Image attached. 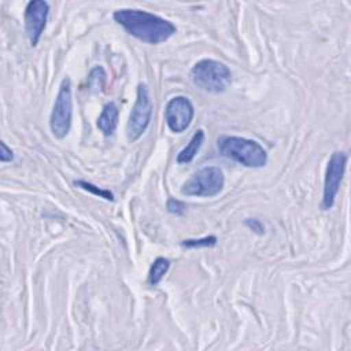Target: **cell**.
Masks as SVG:
<instances>
[{"label": "cell", "mask_w": 351, "mask_h": 351, "mask_svg": "<svg viewBox=\"0 0 351 351\" xmlns=\"http://www.w3.org/2000/svg\"><path fill=\"white\" fill-rule=\"evenodd\" d=\"M191 77L196 86L208 93L223 92L232 81V73L229 67L214 59L199 60L192 67Z\"/></svg>", "instance_id": "3957f363"}, {"label": "cell", "mask_w": 351, "mask_h": 351, "mask_svg": "<svg viewBox=\"0 0 351 351\" xmlns=\"http://www.w3.org/2000/svg\"><path fill=\"white\" fill-rule=\"evenodd\" d=\"M217 145L222 156L245 167H263L267 163L266 151L254 140L239 136H221Z\"/></svg>", "instance_id": "7a4b0ae2"}, {"label": "cell", "mask_w": 351, "mask_h": 351, "mask_svg": "<svg viewBox=\"0 0 351 351\" xmlns=\"http://www.w3.org/2000/svg\"><path fill=\"white\" fill-rule=\"evenodd\" d=\"M244 223H245L250 229H252L255 233H258V234H263V233H265L263 225H262L258 219H255V218H248V219H245Z\"/></svg>", "instance_id": "ac0fdd59"}, {"label": "cell", "mask_w": 351, "mask_h": 351, "mask_svg": "<svg viewBox=\"0 0 351 351\" xmlns=\"http://www.w3.org/2000/svg\"><path fill=\"white\" fill-rule=\"evenodd\" d=\"M152 115V100L145 84L137 85L136 101L126 125V137L129 141H137L147 130Z\"/></svg>", "instance_id": "8992f818"}, {"label": "cell", "mask_w": 351, "mask_h": 351, "mask_svg": "<svg viewBox=\"0 0 351 351\" xmlns=\"http://www.w3.org/2000/svg\"><path fill=\"white\" fill-rule=\"evenodd\" d=\"M195 115L191 100L185 96H174L169 100L165 110V119L173 133H182L188 129Z\"/></svg>", "instance_id": "ba28073f"}, {"label": "cell", "mask_w": 351, "mask_h": 351, "mask_svg": "<svg viewBox=\"0 0 351 351\" xmlns=\"http://www.w3.org/2000/svg\"><path fill=\"white\" fill-rule=\"evenodd\" d=\"M225 185V177L219 167L208 166L197 170L181 186V193L185 196L213 197L218 195Z\"/></svg>", "instance_id": "277c9868"}, {"label": "cell", "mask_w": 351, "mask_h": 351, "mask_svg": "<svg viewBox=\"0 0 351 351\" xmlns=\"http://www.w3.org/2000/svg\"><path fill=\"white\" fill-rule=\"evenodd\" d=\"M49 5L44 0H32L25 8V27L30 45L36 47L47 26Z\"/></svg>", "instance_id": "9c48e42d"}, {"label": "cell", "mask_w": 351, "mask_h": 351, "mask_svg": "<svg viewBox=\"0 0 351 351\" xmlns=\"http://www.w3.org/2000/svg\"><path fill=\"white\" fill-rule=\"evenodd\" d=\"M112 18L130 36L147 44L165 43L177 32V27L170 21L143 10H117Z\"/></svg>", "instance_id": "6da1fadb"}, {"label": "cell", "mask_w": 351, "mask_h": 351, "mask_svg": "<svg viewBox=\"0 0 351 351\" xmlns=\"http://www.w3.org/2000/svg\"><path fill=\"white\" fill-rule=\"evenodd\" d=\"M104 81H106V73L103 67L97 66L90 71L88 77V86L90 90H100L104 86Z\"/></svg>", "instance_id": "5bb4252c"}, {"label": "cell", "mask_w": 351, "mask_h": 351, "mask_svg": "<svg viewBox=\"0 0 351 351\" xmlns=\"http://www.w3.org/2000/svg\"><path fill=\"white\" fill-rule=\"evenodd\" d=\"M169 267H170V261L167 258H163V256L156 258L149 267L148 284L152 287L158 285L162 281V278L165 277V274L167 273Z\"/></svg>", "instance_id": "7c38bea8"}, {"label": "cell", "mask_w": 351, "mask_h": 351, "mask_svg": "<svg viewBox=\"0 0 351 351\" xmlns=\"http://www.w3.org/2000/svg\"><path fill=\"white\" fill-rule=\"evenodd\" d=\"M14 159V154H12V149L7 147V144L4 141L0 143V160L1 163H7V162H11Z\"/></svg>", "instance_id": "e0dca14e"}, {"label": "cell", "mask_w": 351, "mask_h": 351, "mask_svg": "<svg viewBox=\"0 0 351 351\" xmlns=\"http://www.w3.org/2000/svg\"><path fill=\"white\" fill-rule=\"evenodd\" d=\"M74 185H77L78 188H81V189H84V191L90 192V193H93V195H96V196H99V197H103V199H106V200H111V202L114 200V195H112L110 191L101 189V188H99V186H96V185H93V184H90V182H88V181L78 180V181H74Z\"/></svg>", "instance_id": "4fadbf2b"}, {"label": "cell", "mask_w": 351, "mask_h": 351, "mask_svg": "<svg viewBox=\"0 0 351 351\" xmlns=\"http://www.w3.org/2000/svg\"><path fill=\"white\" fill-rule=\"evenodd\" d=\"M204 141V132L202 129H199L197 132H195V134L192 136V138L189 140V143L178 152L177 155V163L184 165V163H189L192 162V159L196 156V154L199 152L202 144Z\"/></svg>", "instance_id": "8fae6325"}, {"label": "cell", "mask_w": 351, "mask_h": 351, "mask_svg": "<svg viewBox=\"0 0 351 351\" xmlns=\"http://www.w3.org/2000/svg\"><path fill=\"white\" fill-rule=\"evenodd\" d=\"M73 118V96H71V81L64 77L60 82L59 92L49 117V128L56 138H64L71 126Z\"/></svg>", "instance_id": "5b68a950"}, {"label": "cell", "mask_w": 351, "mask_h": 351, "mask_svg": "<svg viewBox=\"0 0 351 351\" xmlns=\"http://www.w3.org/2000/svg\"><path fill=\"white\" fill-rule=\"evenodd\" d=\"M166 208H167V211L171 213V214L181 215V214H184V211H185L186 207H185V204H184L181 200L170 197V199L167 200V203H166Z\"/></svg>", "instance_id": "2e32d148"}, {"label": "cell", "mask_w": 351, "mask_h": 351, "mask_svg": "<svg viewBox=\"0 0 351 351\" xmlns=\"http://www.w3.org/2000/svg\"><path fill=\"white\" fill-rule=\"evenodd\" d=\"M217 244L215 236H206L202 239H186L181 241V245L185 248H207Z\"/></svg>", "instance_id": "9a60e30c"}, {"label": "cell", "mask_w": 351, "mask_h": 351, "mask_svg": "<svg viewBox=\"0 0 351 351\" xmlns=\"http://www.w3.org/2000/svg\"><path fill=\"white\" fill-rule=\"evenodd\" d=\"M118 107L114 101L104 104L101 114L97 118V128L104 136H111L118 125Z\"/></svg>", "instance_id": "30bf717a"}, {"label": "cell", "mask_w": 351, "mask_h": 351, "mask_svg": "<svg viewBox=\"0 0 351 351\" xmlns=\"http://www.w3.org/2000/svg\"><path fill=\"white\" fill-rule=\"evenodd\" d=\"M348 156L343 151H335L328 162L326 173L324 178V193H322V210H329L335 204V199L337 196Z\"/></svg>", "instance_id": "52a82bcc"}]
</instances>
